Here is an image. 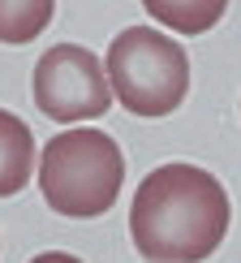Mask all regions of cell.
Wrapping results in <instances>:
<instances>
[{
    "instance_id": "6da1fadb",
    "label": "cell",
    "mask_w": 241,
    "mask_h": 263,
    "mask_svg": "<svg viewBox=\"0 0 241 263\" xmlns=\"http://www.w3.org/2000/svg\"><path fill=\"white\" fill-rule=\"evenodd\" d=\"M228 233V194L198 164H159L129 207V237L151 263H203Z\"/></svg>"
},
{
    "instance_id": "7a4b0ae2",
    "label": "cell",
    "mask_w": 241,
    "mask_h": 263,
    "mask_svg": "<svg viewBox=\"0 0 241 263\" xmlns=\"http://www.w3.org/2000/svg\"><path fill=\"white\" fill-rule=\"evenodd\" d=\"M125 181V156L104 129L78 125L43 142L39 190L43 203L69 220H95L116 203Z\"/></svg>"
},
{
    "instance_id": "3957f363",
    "label": "cell",
    "mask_w": 241,
    "mask_h": 263,
    "mask_svg": "<svg viewBox=\"0 0 241 263\" xmlns=\"http://www.w3.org/2000/svg\"><path fill=\"white\" fill-rule=\"evenodd\" d=\"M108 86L125 104V112L168 117L190 91V57L159 30L125 26L108 43Z\"/></svg>"
},
{
    "instance_id": "277c9868",
    "label": "cell",
    "mask_w": 241,
    "mask_h": 263,
    "mask_svg": "<svg viewBox=\"0 0 241 263\" xmlns=\"http://www.w3.org/2000/svg\"><path fill=\"white\" fill-rule=\"evenodd\" d=\"M35 104L43 117L65 121V125L86 121V117H104L108 104H112L108 69L91 48L56 43L35 65Z\"/></svg>"
},
{
    "instance_id": "5b68a950",
    "label": "cell",
    "mask_w": 241,
    "mask_h": 263,
    "mask_svg": "<svg viewBox=\"0 0 241 263\" xmlns=\"http://www.w3.org/2000/svg\"><path fill=\"white\" fill-rule=\"evenodd\" d=\"M35 173V138L22 117L0 108V199L26 190Z\"/></svg>"
},
{
    "instance_id": "8992f818",
    "label": "cell",
    "mask_w": 241,
    "mask_h": 263,
    "mask_svg": "<svg viewBox=\"0 0 241 263\" xmlns=\"http://www.w3.org/2000/svg\"><path fill=\"white\" fill-rule=\"evenodd\" d=\"M52 0H0V43H30L52 22Z\"/></svg>"
},
{
    "instance_id": "52a82bcc",
    "label": "cell",
    "mask_w": 241,
    "mask_h": 263,
    "mask_svg": "<svg viewBox=\"0 0 241 263\" xmlns=\"http://www.w3.org/2000/svg\"><path fill=\"white\" fill-rule=\"evenodd\" d=\"M147 9H151L159 22L177 26V30H207L211 22H220V13H224L220 0H215V5H164V0H151Z\"/></svg>"
},
{
    "instance_id": "ba28073f",
    "label": "cell",
    "mask_w": 241,
    "mask_h": 263,
    "mask_svg": "<svg viewBox=\"0 0 241 263\" xmlns=\"http://www.w3.org/2000/svg\"><path fill=\"white\" fill-rule=\"evenodd\" d=\"M30 263H82L78 255H65V250H48V255H35Z\"/></svg>"
}]
</instances>
